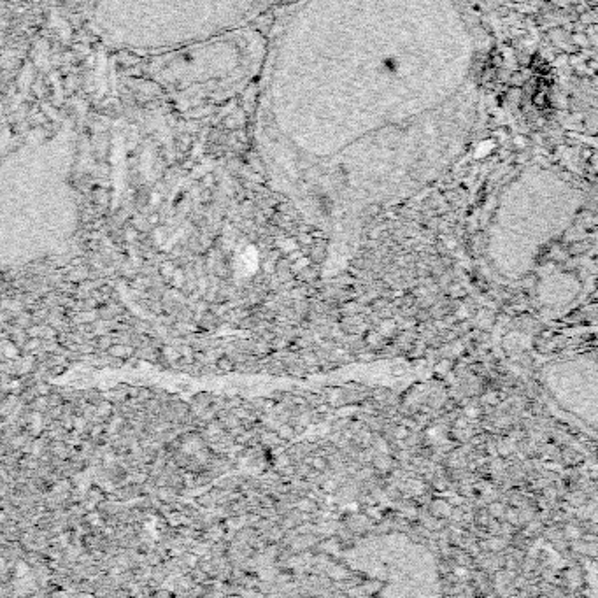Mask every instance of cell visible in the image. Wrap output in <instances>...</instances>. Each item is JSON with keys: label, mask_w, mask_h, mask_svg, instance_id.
Returning <instances> with one entry per match:
<instances>
[{"label": "cell", "mask_w": 598, "mask_h": 598, "mask_svg": "<svg viewBox=\"0 0 598 598\" xmlns=\"http://www.w3.org/2000/svg\"><path fill=\"white\" fill-rule=\"evenodd\" d=\"M472 58L455 0H297L258 77L255 146L274 187L344 230L435 164V113Z\"/></svg>", "instance_id": "cell-1"}, {"label": "cell", "mask_w": 598, "mask_h": 598, "mask_svg": "<svg viewBox=\"0 0 598 598\" xmlns=\"http://www.w3.org/2000/svg\"><path fill=\"white\" fill-rule=\"evenodd\" d=\"M279 0H84V18L116 52L160 55L246 29Z\"/></svg>", "instance_id": "cell-2"}, {"label": "cell", "mask_w": 598, "mask_h": 598, "mask_svg": "<svg viewBox=\"0 0 598 598\" xmlns=\"http://www.w3.org/2000/svg\"><path fill=\"white\" fill-rule=\"evenodd\" d=\"M269 40L249 26L151 55L150 79L182 111L200 113L239 95L262 74Z\"/></svg>", "instance_id": "cell-3"}, {"label": "cell", "mask_w": 598, "mask_h": 598, "mask_svg": "<svg viewBox=\"0 0 598 598\" xmlns=\"http://www.w3.org/2000/svg\"><path fill=\"white\" fill-rule=\"evenodd\" d=\"M219 367H221V369H232V365H228V361H225V358H223L221 361H219Z\"/></svg>", "instance_id": "cell-4"}]
</instances>
